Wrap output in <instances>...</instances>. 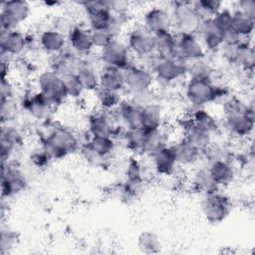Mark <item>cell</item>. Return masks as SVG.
<instances>
[{"instance_id": "4fadbf2b", "label": "cell", "mask_w": 255, "mask_h": 255, "mask_svg": "<svg viewBox=\"0 0 255 255\" xmlns=\"http://www.w3.org/2000/svg\"><path fill=\"white\" fill-rule=\"evenodd\" d=\"M123 73L125 85L131 93L151 90L154 82V76L151 70L130 64Z\"/></svg>"}, {"instance_id": "ab89813d", "label": "cell", "mask_w": 255, "mask_h": 255, "mask_svg": "<svg viewBox=\"0 0 255 255\" xmlns=\"http://www.w3.org/2000/svg\"><path fill=\"white\" fill-rule=\"evenodd\" d=\"M222 112L224 118L243 115L253 112V108L248 106L245 102L236 96H230L225 99L222 107Z\"/></svg>"}, {"instance_id": "4dcf8cb0", "label": "cell", "mask_w": 255, "mask_h": 255, "mask_svg": "<svg viewBox=\"0 0 255 255\" xmlns=\"http://www.w3.org/2000/svg\"><path fill=\"white\" fill-rule=\"evenodd\" d=\"M75 75L85 92H94L99 89V73L90 62L82 59Z\"/></svg>"}, {"instance_id": "60d3db41", "label": "cell", "mask_w": 255, "mask_h": 255, "mask_svg": "<svg viewBox=\"0 0 255 255\" xmlns=\"http://www.w3.org/2000/svg\"><path fill=\"white\" fill-rule=\"evenodd\" d=\"M201 155L209 164L215 161L227 159V149L221 142L211 139L201 149Z\"/></svg>"}, {"instance_id": "816d5d0a", "label": "cell", "mask_w": 255, "mask_h": 255, "mask_svg": "<svg viewBox=\"0 0 255 255\" xmlns=\"http://www.w3.org/2000/svg\"><path fill=\"white\" fill-rule=\"evenodd\" d=\"M131 99L130 101L132 103H134L135 105L139 106V107H145L149 104L154 103V99H153V94L151 90H147V91H142V92H136V93H131Z\"/></svg>"}, {"instance_id": "ffe728a7", "label": "cell", "mask_w": 255, "mask_h": 255, "mask_svg": "<svg viewBox=\"0 0 255 255\" xmlns=\"http://www.w3.org/2000/svg\"><path fill=\"white\" fill-rule=\"evenodd\" d=\"M67 42L76 54H88L93 48L92 32L83 26L73 25L67 34Z\"/></svg>"}, {"instance_id": "681fc988", "label": "cell", "mask_w": 255, "mask_h": 255, "mask_svg": "<svg viewBox=\"0 0 255 255\" xmlns=\"http://www.w3.org/2000/svg\"><path fill=\"white\" fill-rule=\"evenodd\" d=\"M91 32L94 47L99 48L100 50L106 47L115 39V35L107 30H91Z\"/></svg>"}, {"instance_id": "d6a6232c", "label": "cell", "mask_w": 255, "mask_h": 255, "mask_svg": "<svg viewBox=\"0 0 255 255\" xmlns=\"http://www.w3.org/2000/svg\"><path fill=\"white\" fill-rule=\"evenodd\" d=\"M87 143L88 150L98 157L111 155L116 147V142L112 136H91Z\"/></svg>"}, {"instance_id": "c3c4849f", "label": "cell", "mask_w": 255, "mask_h": 255, "mask_svg": "<svg viewBox=\"0 0 255 255\" xmlns=\"http://www.w3.org/2000/svg\"><path fill=\"white\" fill-rule=\"evenodd\" d=\"M17 105L14 99H3L1 100V124H9L11 120L16 116Z\"/></svg>"}, {"instance_id": "3957f363", "label": "cell", "mask_w": 255, "mask_h": 255, "mask_svg": "<svg viewBox=\"0 0 255 255\" xmlns=\"http://www.w3.org/2000/svg\"><path fill=\"white\" fill-rule=\"evenodd\" d=\"M82 4L85 7L91 30H107L115 35V31L120 28L121 24L110 1H88Z\"/></svg>"}, {"instance_id": "cb8c5ba5", "label": "cell", "mask_w": 255, "mask_h": 255, "mask_svg": "<svg viewBox=\"0 0 255 255\" xmlns=\"http://www.w3.org/2000/svg\"><path fill=\"white\" fill-rule=\"evenodd\" d=\"M125 88L126 85L122 70L104 66L99 72V89L120 93Z\"/></svg>"}, {"instance_id": "f35d334b", "label": "cell", "mask_w": 255, "mask_h": 255, "mask_svg": "<svg viewBox=\"0 0 255 255\" xmlns=\"http://www.w3.org/2000/svg\"><path fill=\"white\" fill-rule=\"evenodd\" d=\"M214 69L204 58L187 63L186 75L189 79L195 80H212Z\"/></svg>"}, {"instance_id": "603a6c76", "label": "cell", "mask_w": 255, "mask_h": 255, "mask_svg": "<svg viewBox=\"0 0 255 255\" xmlns=\"http://www.w3.org/2000/svg\"><path fill=\"white\" fill-rule=\"evenodd\" d=\"M208 170L218 188L231 185L236 176L235 168L228 159L209 163Z\"/></svg>"}, {"instance_id": "4316f807", "label": "cell", "mask_w": 255, "mask_h": 255, "mask_svg": "<svg viewBox=\"0 0 255 255\" xmlns=\"http://www.w3.org/2000/svg\"><path fill=\"white\" fill-rule=\"evenodd\" d=\"M119 118L124 123L128 129L141 128V113L142 107L132 103L130 100L122 101L118 107Z\"/></svg>"}, {"instance_id": "ba28073f", "label": "cell", "mask_w": 255, "mask_h": 255, "mask_svg": "<svg viewBox=\"0 0 255 255\" xmlns=\"http://www.w3.org/2000/svg\"><path fill=\"white\" fill-rule=\"evenodd\" d=\"M39 92L55 107L63 104L69 98L64 78L51 70L43 72L38 78Z\"/></svg>"}, {"instance_id": "52a82bcc", "label": "cell", "mask_w": 255, "mask_h": 255, "mask_svg": "<svg viewBox=\"0 0 255 255\" xmlns=\"http://www.w3.org/2000/svg\"><path fill=\"white\" fill-rule=\"evenodd\" d=\"M31 9L26 1L11 0L1 3L0 11V31L17 30L18 26L25 22Z\"/></svg>"}, {"instance_id": "9f6ffc18", "label": "cell", "mask_w": 255, "mask_h": 255, "mask_svg": "<svg viewBox=\"0 0 255 255\" xmlns=\"http://www.w3.org/2000/svg\"><path fill=\"white\" fill-rule=\"evenodd\" d=\"M9 69H10V65H9V61L5 56H1V79H7L8 78V74H9Z\"/></svg>"}, {"instance_id": "7402d4cb", "label": "cell", "mask_w": 255, "mask_h": 255, "mask_svg": "<svg viewBox=\"0 0 255 255\" xmlns=\"http://www.w3.org/2000/svg\"><path fill=\"white\" fill-rule=\"evenodd\" d=\"M88 129L91 136H112L117 133L119 127H116L105 111L93 114L88 121Z\"/></svg>"}, {"instance_id": "f1b7e54d", "label": "cell", "mask_w": 255, "mask_h": 255, "mask_svg": "<svg viewBox=\"0 0 255 255\" xmlns=\"http://www.w3.org/2000/svg\"><path fill=\"white\" fill-rule=\"evenodd\" d=\"M255 18H252L239 10L232 11L231 36L232 38H248L254 31Z\"/></svg>"}, {"instance_id": "d4e9b609", "label": "cell", "mask_w": 255, "mask_h": 255, "mask_svg": "<svg viewBox=\"0 0 255 255\" xmlns=\"http://www.w3.org/2000/svg\"><path fill=\"white\" fill-rule=\"evenodd\" d=\"M142 26L152 34L158 31L171 30L170 14L160 7H152L143 16Z\"/></svg>"}, {"instance_id": "8d00e7d4", "label": "cell", "mask_w": 255, "mask_h": 255, "mask_svg": "<svg viewBox=\"0 0 255 255\" xmlns=\"http://www.w3.org/2000/svg\"><path fill=\"white\" fill-rule=\"evenodd\" d=\"M183 128H184L183 138H185L187 141H189L190 143L198 147L200 150L212 139V135L209 132L194 126L191 123L190 118L188 119L187 123L184 124Z\"/></svg>"}, {"instance_id": "8992f818", "label": "cell", "mask_w": 255, "mask_h": 255, "mask_svg": "<svg viewBox=\"0 0 255 255\" xmlns=\"http://www.w3.org/2000/svg\"><path fill=\"white\" fill-rule=\"evenodd\" d=\"M232 201L219 190L204 194L201 201V211L207 222L219 224L224 221L232 211Z\"/></svg>"}, {"instance_id": "ac0fdd59", "label": "cell", "mask_w": 255, "mask_h": 255, "mask_svg": "<svg viewBox=\"0 0 255 255\" xmlns=\"http://www.w3.org/2000/svg\"><path fill=\"white\" fill-rule=\"evenodd\" d=\"M27 48V37L21 31H0L1 56H18Z\"/></svg>"}, {"instance_id": "30bf717a", "label": "cell", "mask_w": 255, "mask_h": 255, "mask_svg": "<svg viewBox=\"0 0 255 255\" xmlns=\"http://www.w3.org/2000/svg\"><path fill=\"white\" fill-rule=\"evenodd\" d=\"M204 50L195 34H175V57L188 63L205 57Z\"/></svg>"}, {"instance_id": "6da1fadb", "label": "cell", "mask_w": 255, "mask_h": 255, "mask_svg": "<svg viewBox=\"0 0 255 255\" xmlns=\"http://www.w3.org/2000/svg\"><path fill=\"white\" fill-rule=\"evenodd\" d=\"M42 149L50 159H62L73 153L79 147L77 135L66 128H56L50 125V129L40 135Z\"/></svg>"}, {"instance_id": "ee69618b", "label": "cell", "mask_w": 255, "mask_h": 255, "mask_svg": "<svg viewBox=\"0 0 255 255\" xmlns=\"http://www.w3.org/2000/svg\"><path fill=\"white\" fill-rule=\"evenodd\" d=\"M96 92L98 95V102L103 111L111 112L112 110L118 109V107L122 103L120 93L106 91L102 89H98Z\"/></svg>"}, {"instance_id": "836d02e7", "label": "cell", "mask_w": 255, "mask_h": 255, "mask_svg": "<svg viewBox=\"0 0 255 255\" xmlns=\"http://www.w3.org/2000/svg\"><path fill=\"white\" fill-rule=\"evenodd\" d=\"M144 142L142 153L151 154L158 148L167 145L168 134L161 128L144 129Z\"/></svg>"}, {"instance_id": "5bb4252c", "label": "cell", "mask_w": 255, "mask_h": 255, "mask_svg": "<svg viewBox=\"0 0 255 255\" xmlns=\"http://www.w3.org/2000/svg\"><path fill=\"white\" fill-rule=\"evenodd\" d=\"M23 137L20 130L10 125L4 124L0 129V158L1 163L10 161L12 155L22 144Z\"/></svg>"}, {"instance_id": "11a10c76", "label": "cell", "mask_w": 255, "mask_h": 255, "mask_svg": "<svg viewBox=\"0 0 255 255\" xmlns=\"http://www.w3.org/2000/svg\"><path fill=\"white\" fill-rule=\"evenodd\" d=\"M32 159H33L34 163L36 165H38V166H43V165H45L50 160L49 156L46 154V152L43 149H41L38 152L34 153L33 156H32Z\"/></svg>"}, {"instance_id": "5b68a950", "label": "cell", "mask_w": 255, "mask_h": 255, "mask_svg": "<svg viewBox=\"0 0 255 255\" xmlns=\"http://www.w3.org/2000/svg\"><path fill=\"white\" fill-rule=\"evenodd\" d=\"M154 79L164 84L173 83L186 75L187 63L176 57H159L155 54L148 58Z\"/></svg>"}, {"instance_id": "7dc6e473", "label": "cell", "mask_w": 255, "mask_h": 255, "mask_svg": "<svg viewBox=\"0 0 255 255\" xmlns=\"http://www.w3.org/2000/svg\"><path fill=\"white\" fill-rule=\"evenodd\" d=\"M127 183L135 187L142 181V171L141 166L138 161L134 158H130L126 169Z\"/></svg>"}, {"instance_id": "44dd1931", "label": "cell", "mask_w": 255, "mask_h": 255, "mask_svg": "<svg viewBox=\"0 0 255 255\" xmlns=\"http://www.w3.org/2000/svg\"><path fill=\"white\" fill-rule=\"evenodd\" d=\"M150 155L152 157L153 168L156 173L160 175H171L178 165L172 145L162 146L152 152Z\"/></svg>"}, {"instance_id": "2e32d148", "label": "cell", "mask_w": 255, "mask_h": 255, "mask_svg": "<svg viewBox=\"0 0 255 255\" xmlns=\"http://www.w3.org/2000/svg\"><path fill=\"white\" fill-rule=\"evenodd\" d=\"M82 59L72 50H63L62 52L53 55L50 64V70L61 76L62 78H66L68 76L75 75Z\"/></svg>"}, {"instance_id": "9c48e42d", "label": "cell", "mask_w": 255, "mask_h": 255, "mask_svg": "<svg viewBox=\"0 0 255 255\" xmlns=\"http://www.w3.org/2000/svg\"><path fill=\"white\" fill-rule=\"evenodd\" d=\"M2 164L1 195L2 199L11 198L26 189L27 180L20 166L8 161Z\"/></svg>"}, {"instance_id": "bcb514c9", "label": "cell", "mask_w": 255, "mask_h": 255, "mask_svg": "<svg viewBox=\"0 0 255 255\" xmlns=\"http://www.w3.org/2000/svg\"><path fill=\"white\" fill-rule=\"evenodd\" d=\"M19 235L15 230L9 227H2L0 234V250L1 254H5L12 250L18 243Z\"/></svg>"}, {"instance_id": "9a60e30c", "label": "cell", "mask_w": 255, "mask_h": 255, "mask_svg": "<svg viewBox=\"0 0 255 255\" xmlns=\"http://www.w3.org/2000/svg\"><path fill=\"white\" fill-rule=\"evenodd\" d=\"M197 33L200 36V43L205 51L215 52L222 48L229 37L220 31L211 21V19L202 20Z\"/></svg>"}, {"instance_id": "d6986e66", "label": "cell", "mask_w": 255, "mask_h": 255, "mask_svg": "<svg viewBox=\"0 0 255 255\" xmlns=\"http://www.w3.org/2000/svg\"><path fill=\"white\" fill-rule=\"evenodd\" d=\"M224 126L232 136L247 137L254 129V112L224 118Z\"/></svg>"}, {"instance_id": "f907efd6", "label": "cell", "mask_w": 255, "mask_h": 255, "mask_svg": "<svg viewBox=\"0 0 255 255\" xmlns=\"http://www.w3.org/2000/svg\"><path fill=\"white\" fill-rule=\"evenodd\" d=\"M65 83H66V87H67V91H68V95L71 98H79L83 95V93L85 92L81 83L79 82V80L77 79L76 75H72V76H68L66 78H64Z\"/></svg>"}, {"instance_id": "7c38bea8", "label": "cell", "mask_w": 255, "mask_h": 255, "mask_svg": "<svg viewBox=\"0 0 255 255\" xmlns=\"http://www.w3.org/2000/svg\"><path fill=\"white\" fill-rule=\"evenodd\" d=\"M127 40V46L130 54L147 58L154 54L153 34L143 26L135 27L130 30Z\"/></svg>"}, {"instance_id": "f546056e", "label": "cell", "mask_w": 255, "mask_h": 255, "mask_svg": "<svg viewBox=\"0 0 255 255\" xmlns=\"http://www.w3.org/2000/svg\"><path fill=\"white\" fill-rule=\"evenodd\" d=\"M154 54L159 57H175V33L163 30L153 33Z\"/></svg>"}, {"instance_id": "b9f144b4", "label": "cell", "mask_w": 255, "mask_h": 255, "mask_svg": "<svg viewBox=\"0 0 255 255\" xmlns=\"http://www.w3.org/2000/svg\"><path fill=\"white\" fill-rule=\"evenodd\" d=\"M192 7L202 20L212 18L222 9V2L217 0H198L192 2Z\"/></svg>"}, {"instance_id": "74e56055", "label": "cell", "mask_w": 255, "mask_h": 255, "mask_svg": "<svg viewBox=\"0 0 255 255\" xmlns=\"http://www.w3.org/2000/svg\"><path fill=\"white\" fill-rule=\"evenodd\" d=\"M136 245L139 252L147 255L156 254L160 252L162 248L159 236L155 232L150 230L142 231L138 235Z\"/></svg>"}, {"instance_id": "f5cc1de1", "label": "cell", "mask_w": 255, "mask_h": 255, "mask_svg": "<svg viewBox=\"0 0 255 255\" xmlns=\"http://www.w3.org/2000/svg\"><path fill=\"white\" fill-rule=\"evenodd\" d=\"M235 10H239L244 14L255 18V2L253 0H241L237 2V8Z\"/></svg>"}, {"instance_id": "f6af8a7d", "label": "cell", "mask_w": 255, "mask_h": 255, "mask_svg": "<svg viewBox=\"0 0 255 255\" xmlns=\"http://www.w3.org/2000/svg\"><path fill=\"white\" fill-rule=\"evenodd\" d=\"M210 19L220 31H222L229 37V40L233 39L231 36V22H232L231 10L227 8H222Z\"/></svg>"}, {"instance_id": "484cf974", "label": "cell", "mask_w": 255, "mask_h": 255, "mask_svg": "<svg viewBox=\"0 0 255 255\" xmlns=\"http://www.w3.org/2000/svg\"><path fill=\"white\" fill-rule=\"evenodd\" d=\"M40 47L47 53L58 54L65 50L67 44V36L62 32L50 28L44 30L39 36Z\"/></svg>"}, {"instance_id": "7a4b0ae2", "label": "cell", "mask_w": 255, "mask_h": 255, "mask_svg": "<svg viewBox=\"0 0 255 255\" xmlns=\"http://www.w3.org/2000/svg\"><path fill=\"white\" fill-rule=\"evenodd\" d=\"M226 96V88L215 85L211 80L188 79L185 85V98L195 109L203 108L205 105Z\"/></svg>"}, {"instance_id": "e0dca14e", "label": "cell", "mask_w": 255, "mask_h": 255, "mask_svg": "<svg viewBox=\"0 0 255 255\" xmlns=\"http://www.w3.org/2000/svg\"><path fill=\"white\" fill-rule=\"evenodd\" d=\"M22 106L24 110L34 119L38 121L49 120L54 105L39 91L27 96L23 102Z\"/></svg>"}, {"instance_id": "d590c367", "label": "cell", "mask_w": 255, "mask_h": 255, "mask_svg": "<svg viewBox=\"0 0 255 255\" xmlns=\"http://www.w3.org/2000/svg\"><path fill=\"white\" fill-rule=\"evenodd\" d=\"M192 185L196 191L202 193L203 195L219 190L209 173L208 166H202L195 170L193 173Z\"/></svg>"}, {"instance_id": "e575fe53", "label": "cell", "mask_w": 255, "mask_h": 255, "mask_svg": "<svg viewBox=\"0 0 255 255\" xmlns=\"http://www.w3.org/2000/svg\"><path fill=\"white\" fill-rule=\"evenodd\" d=\"M162 109L155 102L142 108L141 128L144 129H155L162 125Z\"/></svg>"}, {"instance_id": "277c9868", "label": "cell", "mask_w": 255, "mask_h": 255, "mask_svg": "<svg viewBox=\"0 0 255 255\" xmlns=\"http://www.w3.org/2000/svg\"><path fill=\"white\" fill-rule=\"evenodd\" d=\"M170 14V28L175 34L197 33L202 19L192 7V2H174Z\"/></svg>"}, {"instance_id": "1f68e13d", "label": "cell", "mask_w": 255, "mask_h": 255, "mask_svg": "<svg viewBox=\"0 0 255 255\" xmlns=\"http://www.w3.org/2000/svg\"><path fill=\"white\" fill-rule=\"evenodd\" d=\"M189 118L194 126L209 132L211 135L216 133L220 128L216 119L203 108L194 109Z\"/></svg>"}, {"instance_id": "8fae6325", "label": "cell", "mask_w": 255, "mask_h": 255, "mask_svg": "<svg viewBox=\"0 0 255 255\" xmlns=\"http://www.w3.org/2000/svg\"><path fill=\"white\" fill-rule=\"evenodd\" d=\"M100 57L105 66L124 71L130 65V52L127 44L114 39L110 44L101 49Z\"/></svg>"}, {"instance_id": "83f0119b", "label": "cell", "mask_w": 255, "mask_h": 255, "mask_svg": "<svg viewBox=\"0 0 255 255\" xmlns=\"http://www.w3.org/2000/svg\"><path fill=\"white\" fill-rule=\"evenodd\" d=\"M172 147L175 152L176 161L180 165H194L202 158L201 150L185 138L179 140Z\"/></svg>"}, {"instance_id": "7bdbcfd3", "label": "cell", "mask_w": 255, "mask_h": 255, "mask_svg": "<svg viewBox=\"0 0 255 255\" xmlns=\"http://www.w3.org/2000/svg\"><path fill=\"white\" fill-rule=\"evenodd\" d=\"M144 128L128 129L125 132V141L128 149L135 153H142L144 142Z\"/></svg>"}, {"instance_id": "db71d44e", "label": "cell", "mask_w": 255, "mask_h": 255, "mask_svg": "<svg viewBox=\"0 0 255 255\" xmlns=\"http://www.w3.org/2000/svg\"><path fill=\"white\" fill-rule=\"evenodd\" d=\"M1 100L13 98V87L7 79H1Z\"/></svg>"}]
</instances>
